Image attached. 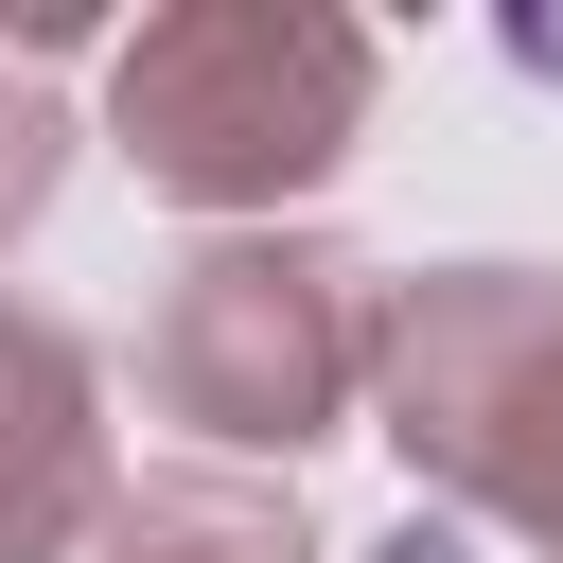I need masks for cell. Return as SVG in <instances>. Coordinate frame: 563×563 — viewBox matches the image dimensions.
<instances>
[{"label":"cell","instance_id":"1","mask_svg":"<svg viewBox=\"0 0 563 563\" xmlns=\"http://www.w3.org/2000/svg\"><path fill=\"white\" fill-rule=\"evenodd\" d=\"M369 18L334 0H176L106 53V141L141 194L211 211V229H282L352 141H369Z\"/></svg>","mask_w":563,"mask_h":563},{"label":"cell","instance_id":"2","mask_svg":"<svg viewBox=\"0 0 563 563\" xmlns=\"http://www.w3.org/2000/svg\"><path fill=\"white\" fill-rule=\"evenodd\" d=\"M369 352H387V282L334 229H211L158 264L141 405L229 475H299L334 422H369Z\"/></svg>","mask_w":563,"mask_h":563},{"label":"cell","instance_id":"4","mask_svg":"<svg viewBox=\"0 0 563 563\" xmlns=\"http://www.w3.org/2000/svg\"><path fill=\"white\" fill-rule=\"evenodd\" d=\"M106 510H123L106 369L53 299H0V563H88Z\"/></svg>","mask_w":563,"mask_h":563},{"label":"cell","instance_id":"5","mask_svg":"<svg viewBox=\"0 0 563 563\" xmlns=\"http://www.w3.org/2000/svg\"><path fill=\"white\" fill-rule=\"evenodd\" d=\"M88 563H317V528H299V493H282V475L158 457V475H123V510H106V545H88Z\"/></svg>","mask_w":563,"mask_h":563},{"label":"cell","instance_id":"6","mask_svg":"<svg viewBox=\"0 0 563 563\" xmlns=\"http://www.w3.org/2000/svg\"><path fill=\"white\" fill-rule=\"evenodd\" d=\"M70 35H88V18H53V0H35L18 35H0V246H18V229H35L53 194H70V106L35 88V53H70Z\"/></svg>","mask_w":563,"mask_h":563},{"label":"cell","instance_id":"7","mask_svg":"<svg viewBox=\"0 0 563 563\" xmlns=\"http://www.w3.org/2000/svg\"><path fill=\"white\" fill-rule=\"evenodd\" d=\"M387 563H457V528H440V510H405V528H387Z\"/></svg>","mask_w":563,"mask_h":563},{"label":"cell","instance_id":"3","mask_svg":"<svg viewBox=\"0 0 563 563\" xmlns=\"http://www.w3.org/2000/svg\"><path fill=\"white\" fill-rule=\"evenodd\" d=\"M369 440L440 528H528L563 563V264H422L387 282Z\"/></svg>","mask_w":563,"mask_h":563}]
</instances>
